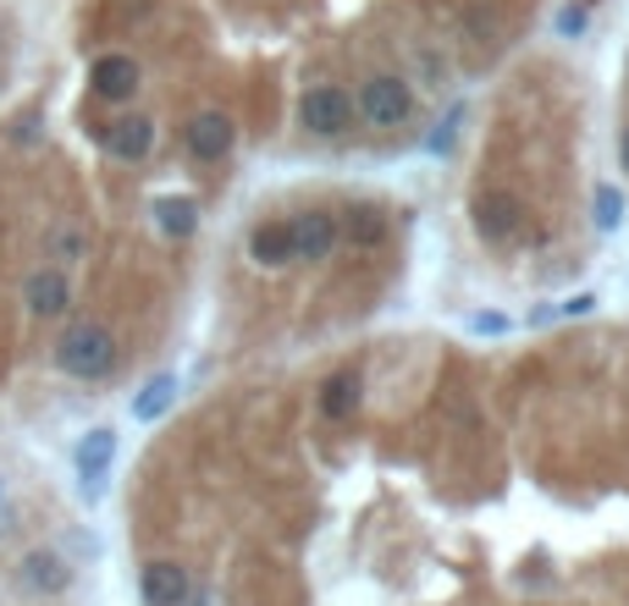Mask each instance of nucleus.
<instances>
[{
	"label": "nucleus",
	"instance_id": "39448f33",
	"mask_svg": "<svg viewBox=\"0 0 629 606\" xmlns=\"http://www.w3.org/2000/svg\"><path fill=\"white\" fill-rule=\"evenodd\" d=\"M17 579H22V590H33V596H61V590L72 585V568H67L61 552L33 546V552L17 563Z\"/></svg>",
	"mask_w": 629,
	"mask_h": 606
},
{
	"label": "nucleus",
	"instance_id": "1a4fd4ad",
	"mask_svg": "<svg viewBox=\"0 0 629 606\" xmlns=\"http://www.w3.org/2000/svg\"><path fill=\"white\" fill-rule=\"evenodd\" d=\"M6 44H11V28H6V17H0V50H6Z\"/></svg>",
	"mask_w": 629,
	"mask_h": 606
},
{
	"label": "nucleus",
	"instance_id": "423d86ee",
	"mask_svg": "<svg viewBox=\"0 0 629 606\" xmlns=\"http://www.w3.org/2000/svg\"><path fill=\"white\" fill-rule=\"evenodd\" d=\"M188 568L182 563H144V574H139V596H144V606H182L188 602Z\"/></svg>",
	"mask_w": 629,
	"mask_h": 606
},
{
	"label": "nucleus",
	"instance_id": "f03ea898",
	"mask_svg": "<svg viewBox=\"0 0 629 606\" xmlns=\"http://www.w3.org/2000/svg\"><path fill=\"white\" fill-rule=\"evenodd\" d=\"M50 358H56V370L72 375V381H106V375L117 370L122 347H117V331H111L106 320L78 314V320H67V331L56 336Z\"/></svg>",
	"mask_w": 629,
	"mask_h": 606
},
{
	"label": "nucleus",
	"instance_id": "9d476101",
	"mask_svg": "<svg viewBox=\"0 0 629 606\" xmlns=\"http://www.w3.org/2000/svg\"><path fill=\"white\" fill-rule=\"evenodd\" d=\"M0 496H6V479H0Z\"/></svg>",
	"mask_w": 629,
	"mask_h": 606
},
{
	"label": "nucleus",
	"instance_id": "f257e3e1",
	"mask_svg": "<svg viewBox=\"0 0 629 606\" xmlns=\"http://www.w3.org/2000/svg\"><path fill=\"white\" fill-rule=\"evenodd\" d=\"M552 0H89L83 44L133 72L160 133L188 117L232 150H403L470 83L530 50Z\"/></svg>",
	"mask_w": 629,
	"mask_h": 606
},
{
	"label": "nucleus",
	"instance_id": "20e7f679",
	"mask_svg": "<svg viewBox=\"0 0 629 606\" xmlns=\"http://www.w3.org/2000/svg\"><path fill=\"white\" fill-rule=\"evenodd\" d=\"M89 249H94V232H89L83 215H56V221L44 226V265L72 271V265L89 260Z\"/></svg>",
	"mask_w": 629,
	"mask_h": 606
},
{
	"label": "nucleus",
	"instance_id": "6e6552de",
	"mask_svg": "<svg viewBox=\"0 0 629 606\" xmlns=\"http://www.w3.org/2000/svg\"><path fill=\"white\" fill-rule=\"evenodd\" d=\"M171 392H177V381H171V375H156V381L139 392V403H133V420H144V425H150V420H160V414L171 408Z\"/></svg>",
	"mask_w": 629,
	"mask_h": 606
},
{
	"label": "nucleus",
	"instance_id": "7ed1b4c3",
	"mask_svg": "<svg viewBox=\"0 0 629 606\" xmlns=\"http://www.w3.org/2000/svg\"><path fill=\"white\" fill-rule=\"evenodd\" d=\"M22 309H28L33 320H61V314H72V271H61V265H33V271L22 276Z\"/></svg>",
	"mask_w": 629,
	"mask_h": 606
},
{
	"label": "nucleus",
	"instance_id": "0eeeda50",
	"mask_svg": "<svg viewBox=\"0 0 629 606\" xmlns=\"http://www.w3.org/2000/svg\"><path fill=\"white\" fill-rule=\"evenodd\" d=\"M111 457H117V431H89V436L78 442V474H83L89 491L100 485V474L111 468Z\"/></svg>",
	"mask_w": 629,
	"mask_h": 606
}]
</instances>
